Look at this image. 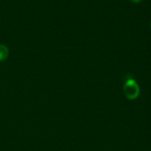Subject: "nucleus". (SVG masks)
<instances>
[{
  "label": "nucleus",
  "mask_w": 151,
  "mask_h": 151,
  "mask_svg": "<svg viewBox=\"0 0 151 151\" xmlns=\"http://www.w3.org/2000/svg\"><path fill=\"white\" fill-rule=\"evenodd\" d=\"M150 27H151V23H150Z\"/></svg>",
  "instance_id": "obj_4"
},
{
  "label": "nucleus",
  "mask_w": 151,
  "mask_h": 151,
  "mask_svg": "<svg viewBox=\"0 0 151 151\" xmlns=\"http://www.w3.org/2000/svg\"><path fill=\"white\" fill-rule=\"evenodd\" d=\"M131 2H133V3H135V4H137V3H140V2H142V0H130Z\"/></svg>",
  "instance_id": "obj_3"
},
{
  "label": "nucleus",
  "mask_w": 151,
  "mask_h": 151,
  "mask_svg": "<svg viewBox=\"0 0 151 151\" xmlns=\"http://www.w3.org/2000/svg\"><path fill=\"white\" fill-rule=\"evenodd\" d=\"M125 96L129 100H135L140 96V86L134 79H128L123 87Z\"/></svg>",
  "instance_id": "obj_1"
},
{
  "label": "nucleus",
  "mask_w": 151,
  "mask_h": 151,
  "mask_svg": "<svg viewBox=\"0 0 151 151\" xmlns=\"http://www.w3.org/2000/svg\"><path fill=\"white\" fill-rule=\"evenodd\" d=\"M9 55V50L8 48L4 45V44H0V62L4 61Z\"/></svg>",
  "instance_id": "obj_2"
}]
</instances>
